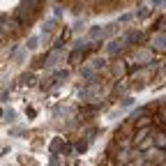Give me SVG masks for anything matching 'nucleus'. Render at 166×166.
Segmentation results:
<instances>
[{
	"instance_id": "1",
	"label": "nucleus",
	"mask_w": 166,
	"mask_h": 166,
	"mask_svg": "<svg viewBox=\"0 0 166 166\" xmlns=\"http://www.w3.org/2000/svg\"><path fill=\"white\" fill-rule=\"evenodd\" d=\"M35 44H37V37H33V39L28 42V49H35Z\"/></svg>"
}]
</instances>
